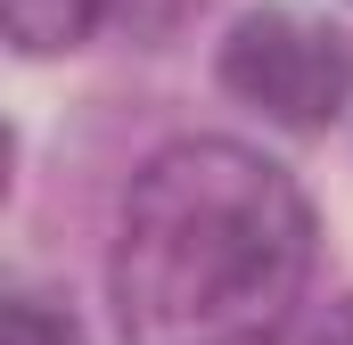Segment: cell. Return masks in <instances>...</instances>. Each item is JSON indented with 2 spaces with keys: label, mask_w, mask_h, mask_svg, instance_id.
I'll list each match as a JSON object with an SVG mask.
<instances>
[{
  "label": "cell",
  "mask_w": 353,
  "mask_h": 345,
  "mask_svg": "<svg viewBox=\"0 0 353 345\" xmlns=\"http://www.w3.org/2000/svg\"><path fill=\"white\" fill-rule=\"evenodd\" d=\"M329 345H353V304L337 313V329H329Z\"/></svg>",
  "instance_id": "cell-5"
},
{
  "label": "cell",
  "mask_w": 353,
  "mask_h": 345,
  "mask_svg": "<svg viewBox=\"0 0 353 345\" xmlns=\"http://www.w3.org/2000/svg\"><path fill=\"white\" fill-rule=\"evenodd\" d=\"M107 17V0H8V41L17 50H74L90 25Z\"/></svg>",
  "instance_id": "cell-3"
},
{
  "label": "cell",
  "mask_w": 353,
  "mask_h": 345,
  "mask_svg": "<svg viewBox=\"0 0 353 345\" xmlns=\"http://www.w3.org/2000/svg\"><path fill=\"white\" fill-rule=\"evenodd\" d=\"M8 345H83V329L66 313H50L41 296H17L8 304Z\"/></svg>",
  "instance_id": "cell-4"
},
{
  "label": "cell",
  "mask_w": 353,
  "mask_h": 345,
  "mask_svg": "<svg viewBox=\"0 0 353 345\" xmlns=\"http://www.w3.org/2000/svg\"><path fill=\"white\" fill-rule=\"evenodd\" d=\"M222 83L239 90L247 107H263L271 124L288 132H312L345 107L353 90V50L337 33L304 25V17H247L230 41H222Z\"/></svg>",
  "instance_id": "cell-2"
},
{
  "label": "cell",
  "mask_w": 353,
  "mask_h": 345,
  "mask_svg": "<svg viewBox=\"0 0 353 345\" xmlns=\"http://www.w3.org/2000/svg\"><path fill=\"white\" fill-rule=\"evenodd\" d=\"M312 271L296 181L239 140H181L115 222V321L132 345H271Z\"/></svg>",
  "instance_id": "cell-1"
}]
</instances>
